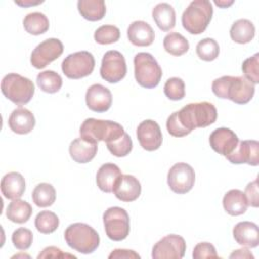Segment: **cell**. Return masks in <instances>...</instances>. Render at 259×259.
Returning <instances> with one entry per match:
<instances>
[{
  "mask_svg": "<svg viewBox=\"0 0 259 259\" xmlns=\"http://www.w3.org/2000/svg\"><path fill=\"white\" fill-rule=\"evenodd\" d=\"M226 158L233 164L246 163L251 166L259 165V142L245 140L239 142L236 149Z\"/></svg>",
  "mask_w": 259,
  "mask_h": 259,
  "instance_id": "15",
  "label": "cell"
},
{
  "mask_svg": "<svg viewBox=\"0 0 259 259\" xmlns=\"http://www.w3.org/2000/svg\"><path fill=\"white\" fill-rule=\"evenodd\" d=\"M97 149V143H92L82 138H78L71 142L69 153L75 162L85 164L90 162L96 156Z\"/></svg>",
  "mask_w": 259,
  "mask_h": 259,
  "instance_id": "22",
  "label": "cell"
},
{
  "mask_svg": "<svg viewBox=\"0 0 259 259\" xmlns=\"http://www.w3.org/2000/svg\"><path fill=\"white\" fill-rule=\"evenodd\" d=\"M42 1H38V2H33V1H27V2H20V1H15V3L17 4V5H20V6H29V5H37V4H39V3H41Z\"/></svg>",
  "mask_w": 259,
  "mask_h": 259,
  "instance_id": "48",
  "label": "cell"
},
{
  "mask_svg": "<svg viewBox=\"0 0 259 259\" xmlns=\"http://www.w3.org/2000/svg\"><path fill=\"white\" fill-rule=\"evenodd\" d=\"M36 84L44 92L56 93L61 89L63 85V80L57 72L47 70L38 73V75L36 76Z\"/></svg>",
  "mask_w": 259,
  "mask_h": 259,
  "instance_id": "33",
  "label": "cell"
},
{
  "mask_svg": "<svg viewBox=\"0 0 259 259\" xmlns=\"http://www.w3.org/2000/svg\"><path fill=\"white\" fill-rule=\"evenodd\" d=\"M177 117L182 126L189 131L197 127H206L212 124L218 117L215 106L207 101L189 103L177 111Z\"/></svg>",
  "mask_w": 259,
  "mask_h": 259,
  "instance_id": "2",
  "label": "cell"
},
{
  "mask_svg": "<svg viewBox=\"0 0 259 259\" xmlns=\"http://www.w3.org/2000/svg\"><path fill=\"white\" fill-rule=\"evenodd\" d=\"M64 51L62 41L58 38H48L38 44L32 51L30 63L35 69H42L57 60Z\"/></svg>",
  "mask_w": 259,
  "mask_h": 259,
  "instance_id": "13",
  "label": "cell"
},
{
  "mask_svg": "<svg viewBox=\"0 0 259 259\" xmlns=\"http://www.w3.org/2000/svg\"><path fill=\"white\" fill-rule=\"evenodd\" d=\"M164 49L172 56H182L189 50L188 40L179 32L168 33L163 40Z\"/></svg>",
  "mask_w": 259,
  "mask_h": 259,
  "instance_id": "32",
  "label": "cell"
},
{
  "mask_svg": "<svg viewBox=\"0 0 259 259\" xmlns=\"http://www.w3.org/2000/svg\"><path fill=\"white\" fill-rule=\"evenodd\" d=\"M1 91L14 104L24 105L33 97L34 85L26 77L16 73H9L1 81Z\"/></svg>",
  "mask_w": 259,
  "mask_h": 259,
  "instance_id": "6",
  "label": "cell"
},
{
  "mask_svg": "<svg viewBox=\"0 0 259 259\" xmlns=\"http://www.w3.org/2000/svg\"><path fill=\"white\" fill-rule=\"evenodd\" d=\"M186 250L185 240L175 234H170L159 240L153 247V259H181Z\"/></svg>",
  "mask_w": 259,
  "mask_h": 259,
  "instance_id": "12",
  "label": "cell"
},
{
  "mask_svg": "<svg viewBox=\"0 0 259 259\" xmlns=\"http://www.w3.org/2000/svg\"><path fill=\"white\" fill-rule=\"evenodd\" d=\"M31 197L36 206L48 207L56 200V190L52 184L42 182L34 187Z\"/></svg>",
  "mask_w": 259,
  "mask_h": 259,
  "instance_id": "31",
  "label": "cell"
},
{
  "mask_svg": "<svg viewBox=\"0 0 259 259\" xmlns=\"http://www.w3.org/2000/svg\"><path fill=\"white\" fill-rule=\"evenodd\" d=\"M23 27L29 34L39 35L49 30L50 21L41 12H30L23 18Z\"/></svg>",
  "mask_w": 259,
  "mask_h": 259,
  "instance_id": "30",
  "label": "cell"
},
{
  "mask_svg": "<svg viewBox=\"0 0 259 259\" xmlns=\"http://www.w3.org/2000/svg\"><path fill=\"white\" fill-rule=\"evenodd\" d=\"M25 191V180L18 172H9L1 180V192L7 199H19Z\"/></svg>",
  "mask_w": 259,
  "mask_h": 259,
  "instance_id": "23",
  "label": "cell"
},
{
  "mask_svg": "<svg viewBox=\"0 0 259 259\" xmlns=\"http://www.w3.org/2000/svg\"><path fill=\"white\" fill-rule=\"evenodd\" d=\"M234 3V1H214V4L215 5H218L219 7H222V8H227V7H229L230 5H232Z\"/></svg>",
  "mask_w": 259,
  "mask_h": 259,
  "instance_id": "47",
  "label": "cell"
},
{
  "mask_svg": "<svg viewBox=\"0 0 259 259\" xmlns=\"http://www.w3.org/2000/svg\"><path fill=\"white\" fill-rule=\"evenodd\" d=\"M32 213L31 205L21 199L12 200L6 208V217L9 221L16 224L26 223Z\"/></svg>",
  "mask_w": 259,
  "mask_h": 259,
  "instance_id": "29",
  "label": "cell"
},
{
  "mask_svg": "<svg viewBox=\"0 0 259 259\" xmlns=\"http://www.w3.org/2000/svg\"><path fill=\"white\" fill-rule=\"evenodd\" d=\"M196 54L200 60L205 62L213 61L220 54V47L215 39L205 37L196 45Z\"/></svg>",
  "mask_w": 259,
  "mask_h": 259,
  "instance_id": "35",
  "label": "cell"
},
{
  "mask_svg": "<svg viewBox=\"0 0 259 259\" xmlns=\"http://www.w3.org/2000/svg\"><path fill=\"white\" fill-rule=\"evenodd\" d=\"M120 169L113 163H105L100 166L96 174V183L98 188L106 193L112 192L115 183L121 176Z\"/></svg>",
  "mask_w": 259,
  "mask_h": 259,
  "instance_id": "24",
  "label": "cell"
},
{
  "mask_svg": "<svg viewBox=\"0 0 259 259\" xmlns=\"http://www.w3.org/2000/svg\"><path fill=\"white\" fill-rule=\"evenodd\" d=\"M8 125L13 133L26 135L33 130L35 118L33 113L27 108L18 107L11 112L8 118Z\"/></svg>",
  "mask_w": 259,
  "mask_h": 259,
  "instance_id": "20",
  "label": "cell"
},
{
  "mask_svg": "<svg viewBox=\"0 0 259 259\" xmlns=\"http://www.w3.org/2000/svg\"><path fill=\"white\" fill-rule=\"evenodd\" d=\"M244 77L252 82L254 85L259 83V54L246 59L242 65Z\"/></svg>",
  "mask_w": 259,
  "mask_h": 259,
  "instance_id": "39",
  "label": "cell"
},
{
  "mask_svg": "<svg viewBox=\"0 0 259 259\" xmlns=\"http://www.w3.org/2000/svg\"><path fill=\"white\" fill-rule=\"evenodd\" d=\"M127 38L137 47L151 46L155 39V31L152 26L143 20H136L127 27Z\"/></svg>",
  "mask_w": 259,
  "mask_h": 259,
  "instance_id": "19",
  "label": "cell"
},
{
  "mask_svg": "<svg viewBox=\"0 0 259 259\" xmlns=\"http://www.w3.org/2000/svg\"><path fill=\"white\" fill-rule=\"evenodd\" d=\"M32 240H33L32 232L26 228L16 229L11 236V241L13 243V246L16 249L22 250V251L27 250L31 246Z\"/></svg>",
  "mask_w": 259,
  "mask_h": 259,
  "instance_id": "40",
  "label": "cell"
},
{
  "mask_svg": "<svg viewBox=\"0 0 259 259\" xmlns=\"http://www.w3.org/2000/svg\"><path fill=\"white\" fill-rule=\"evenodd\" d=\"M230 36L237 44H248L255 36V26L249 19H238L231 26Z\"/></svg>",
  "mask_w": 259,
  "mask_h": 259,
  "instance_id": "27",
  "label": "cell"
},
{
  "mask_svg": "<svg viewBox=\"0 0 259 259\" xmlns=\"http://www.w3.org/2000/svg\"><path fill=\"white\" fill-rule=\"evenodd\" d=\"M58 215L50 210H42L38 212L34 220L36 230L41 234H52L59 227Z\"/></svg>",
  "mask_w": 259,
  "mask_h": 259,
  "instance_id": "34",
  "label": "cell"
},
{
  "mask_svg": "<svg viewBox=\"0 0 259 259\" xmlns=\"http://www.w3.org/2000/svg\"><path fill=\"white\" fill-rule=\"evenodd\" d=\"M211 90L219 98L246 104L254 96L255 85L243 76H223L213 80Z\"/></svg>",
  "mask_w": 259,
  "mask_h": 259,
  "instance_id": "1",
  "label": "cell"
},
{
  "mask_svg": "<svg viewBox=\"0 0 259 259\" xmlns=\"http://www.w3.org/2000/svg\"><path fill=\"white\" fill-rule=\"evenodd\" d=\"M223 206L230 215L236 217L245 213L249 205L243 191L231 189L223 197Z\"/></svg>",
  "mask_w": 259,
  "mask_h": 259,
  "instance_id": "26",
  "label": "cell"
},
{
  "mask_svg": "<svg viewBox=\"0 0 259 259\" xmlns=\"http://www.w3.org/2000/svg\"><path fill=\"white\" fill-rule=\"evenodd\" d=\"M137 138L141 147L149 152L158 150L163 141L160 125L152 119H146L138 125Z\"/></svg>",
  "mask_w": 259,
  "mask_h": 259,
  "instance_id": "14",
  "label": "cell"
},
{
  "mask_svg": "<svg viewBox=\"0 0 259 259\" xmlns=\"http://www.w3.org/2000/svg\"><path fill=\"white\" fill-rule=\"evenodd\" d=\"M152 16L155 23L162 31H169L175 26V10L169 3L163 2L157 4L152 10Z\"/></svg>",
  "mask_w": 259,
  "mask_h": 259,
  "instance_id": "25",
  "label": "cell"
},
{
  "mask_svg": "<svg viewBox=\"0 0 259 259\" xmlns=\"http://www.w3.org/2000/svg\"><path fill=\"white\" fill-rule=\"evenodd\" d=\"M40 258H76V256L69 253H64L60 248L55 246H50L45 248L41 253L38 254L37 259Z\"/></svg>",
  "mask_w": 259,
  "mask_h": 259,
  "instance_id": "44",
  "label": "cell"
},
{
  "mask_svg": "<svg viewBox=\"0 0 259 259\" xmlns=\"http://www.w3.org/2000/svg\"><path fill=\"white\" fill-rule=\"evenodd\" d=\"M166 127H167L168 133H169L171 136L176 137V138L184 137V136H187V135L190 134V132L187 131V130H185V128L182 126V124L180 123V121L178 120L177 111L173 112V113L167 118Z\"/></svg>",
  "mask_w": 259,
  "mask_h": 259,
  "instance_id": "41",
  "label": "cell"
},
{
  "mask_svg": "<svg viewBox=\"0 0 259 259\" xmlns=\"http://www.w3.org/2000/svg\"><path fill=\"white\" fill-rule=\"evenodd\" d=\"M109 259H139L141 258L140 255L138 253H136L133 250H127V249H115L113 250L109 255H108Z\"/></svg>",
  "mask_w": 259,
  "mask_h": 259,
  "instance_id": "45",
  "label": "cell"
},
{
  "mask_svg": "<svg viewBox=\"0 0 259 259\" xmlns=\"http://www.w3.org/2000/svg\"><path fill=\"white\" fill-rule=\"evenodd\" d=\"M248 205L258 207L259 205V192H258V179L251 181L247 184L244 192Z\"/></svg>",
  "mask_w": 259,
  "mask_h": 259,
  "instance_id": "43",
  "label": "cell"
},
{
  "mask_svg": "<svg viewBox=\"0 0 259 259\" xmlns=\"http://www.w3.org/2000/svg\"><path fill=\"white\" fill-rule=\"evenodd\" d=\"M213 9L207 0H194L183 11L181 22L183 28L191 34H200L208 26Z\"/></svg>",
  "mask_w": 259,
  "mask_h": 259,
  "instance_id": "5",
  "label": "cell"
},
{
  "mask_svg": "<svg viewBox=\"0 0 259 259\" xmlns=\"http://www.w3.org/2000/svg\"><path fill=\"white\" fill-rule=\"evenodd\" d=\"M119 28L111 24L101 25L94 32V39L99 45H110L116 42L119 39Z\"/></svg>",
  "mask_w": 259,
  "mask_h": 259,
  "instance_id": "36",
  "label": "cell"
},
{
  "mask_svg": "<svg viewBox=\"0 0 259 259\" xmlns=\"http://www.w3.org/2000/svg\"><path fill=\"white\" fill-rule=\"evenodd\" d=\"M108 151L115 157H125L133 150V141L128 134L124 133L118 139L106 143Z\"/></svg>",
  "mask_w": 259,
  "mask_h": 259,
  "instance_id": "37",
  "label": "cell"
},
{
  "mask_svg": "<svg viewBox=\"0 0 259 259\" xmlns=\"http://www.w3.org/2000/svg\"><path fill=\"white\" fill-rule=\"evenodd\" d=\"M136 81L144 88L158 86L162 78V69L156 59L149 53H138L134 58Z\"/></svg>",
  "mask_w": 259,
  "mask_h": 259,
  "instance_id": "7",
  "label": "cell"
},
{
  "mask_svg": "<svg viewBox=\"0 0 259 259\" xmlns=\"http://www.w3.org/2000/svg\"><path fill=\"white\" fill-rule=\"evenodd\" d=\"M77 7L81 16L89 21L100 20L106 13L103 0H79Z\"/></svg>",
  "mask_w": 259,
  "mask_h": 259,
  "instance_id": "28",
  "label": "cell"
},
{
  "mask_svg": "<svg viewBox=\"0 0 259 259\" xmlns=\"http://www.w3.org/2000/svg\"><path fill=\"white\" fill-rule=\"evenodd\" d=\"M193 259H203V258H218L215 248L212 244L208 242L198 243L192 252Z\"/></svg>",
  "mask_w": 259,
  "mask_h": 259,
  "instance_id": "42",
  "label": "cell"
},
{
  "mask_svg": "<svg viewBox=\"0 0 259 259\" xmlns=\"http://www.w3.org/2000/svg\"><path fill=\"white\" fill-rule=\"evenodd\" d=\"M164 94L170 100H181L185 96V84L181 78H169L164 85Z\"/></svg>",
  "mask_w": 259,
  "mask_h": 259,
  "instance_id": "38",
  "label": "cell"
},
{
  "mask_svg": "<svg viewBox=\"0 0 259 259\" xmlns=\"http://www.w3.org/2000/svg\"><path fill=\"white\" fill-rule=\"evenodd\" d=\"M80 138L92 143L103 141L112 142L121 137L125 132L123 126L112 120L86 118L80 126Z\"/></svg>",
  "mask_w": 259,
  "mask_h": 259,
  "instance_id": "3",
  "label": "cell"
},
{
  "mask_svg": "<svg viewBox=\"0 0 259 259\" xmlns=\"http://www.w3.org/2000/svg\"><path fill=\"white\" fill-rule=\"evenodd\" d=\"M85 100L90 110L105 112L112 104V95L107 87L101 84H93L87 89Z\"/></svg>",
  "mask_w": 259,
  "mask_h": 259,
  "instance_id": "17",
  "label": "cell"
},
{
  "mask_svg": "<svg viewBox=\"0 0 259 259\" xmlns=\"http://www.w3.org/2000/svg\"><path fill=\"white\" fill-rule=\"evenodd\" d=\"M95 67V60L87 51L68 55L62 62V71L69 79H81L89 76Z\"/></svg>",
  "mask_w": 259,
  "mask_h": 259,
  "instance_id": "9",
  "label": "cell"
},
{
  "mask_svg": "<svg viewBox=\"0 0 259 259\" xmlns=\"http://www.w3.org/2000/svg\"><path fill=\"white\" fill-rule=\"evenodd\" d=\"M100 75L108 83H117L126 75V63L123 55L115 50L106 52L102 58Z\"/></svg>",
  "mask_w": 259,
  "mask_h": 259,
  "instance_id": "11",
  "label": "cell"
},
{
  "mask_svg": "<svg viewBox=\"0 0 259 259\" xmlns=\"http://www.w3.org/2000/svg\"><path fill=\"white\" fill-rule=\"evenodd\" d=\"M64 237L70 248L82 254L93 253L100 243L98 233L91 226L84 223L70 225L66 229Z\"/></svg>",
  "mask_w": 259,
  "mask_h": 259,
  "instance_id": "4",
  "label": "cell"
},
{
  "mask_svg": "<svg viewBox=\"0 0 259 259\" xmlns=\"http://www.w3.org/2000/svg\"><path fill=\"white\" fill-rule=\"evenodd\" d=\"M230 258H250V259H254V256L248 249L243 248V249L235 250L230 255Z\"/></svg>",
  "mask_w": 259,
  "mask_h": 259,
  "instance_id": "46",
  "label": "cell"
},
{
  "mask_svg": "<svg viewBox=\"0 0 259 259\" xmlns=\"http://www.w3.org/2000/svg\"><path fill=\"white\" fill-rule=\"evenodd\" d=\"M141 191V183L135 176L122 174L115 183L112 192L119 200L123 202H132L140 196Z\"/></svg>",
  "mask_w": 259,
  "mask_h": 259,
  "instance_id": "18",
  "label": "cell"
},
{
  "mask_svg": "<svg viewBox=\"0 0 259 259\" xmlns=\"http://www.w3.org/2000/svg\"><path fill=\"white\" fill-rule=\"evenodd\" d=\"M233 237L241 246L255 248L259 244V230L257 225L252 222L238 223L233 229Z\"/></svg>",
  "mask_w": 259,
  "mask_h": 259,
  "instance_id": "21",
  "label": "cell"
},
{
  "mask_svg": "<svg viewBox=\"0 0 259 259\" xmlns=\"http://www.w3.org/2000/svg\"><path fill=\"white\" fill-rule=\"evenodd\" d=\"M238 136L228 127L215 128L209 136V145L211 149L220 155H230L238 146Z\"/></svg>",
  "mask_w": 259,
  "mask_h": 259,
  "instance_id": "16",
  "label": "cell"
},
{
  "mask_svg": "<svg viewBox=\"0 0 259 259\" xmlns=\"http://www.w3.org/2000/svg\"><path fill=\"white\" fill-rule=\"evenodd\" d=\"M103 224L106 236L112 241H122L130 234V215L122 207L107 208L103 213Z\"/></svg>",
  "mask_w": 259,
  "mask_h": 259,
  "instance_id": "8",
  "label": "cell"
},
{
  "mask_svg": "<svg viewBox=\"0 0 259 259\" xmlns=\"http://www.w3.org/2000/svg\"><path fill=\"white\" fill-rule=\"evenodd\" d=\"M195 182V173L193 168L187 163L174 164L167 175V183L170 189L177 194L189 192Z\"/></svg>",
  "mask_w": 259,
  "mask_h": 259,
  "instance_id": "10",
  "label": "cell"
}]
</instances>
